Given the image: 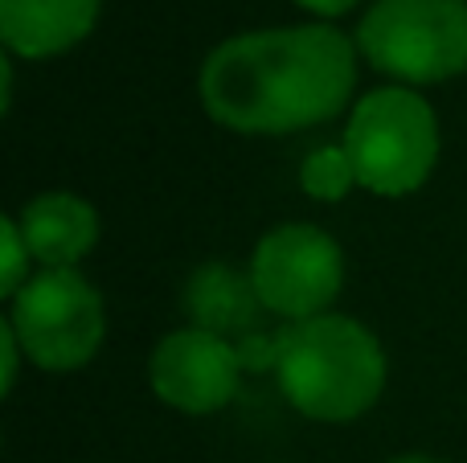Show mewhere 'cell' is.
Instances as JSON below:
<instances>
[{"instance_id":"4","label":"cell","mask_w":467,"mask_h":463,"mask_svg":"<svg viewBox=\"0 0 467 463\" xmlns=\"http://www.w3.org/2000/svg\"><path fill=\"white\" fill-rule=\"evenodd\" d=\"M357 41L394 78L443 82L467 70V0H378Z\"/></svg>"},{"instance_id":"1","label":"cell","mask_w":467,"mask_h":463,"mask_svg":"<svg viewBox=\"0 0 467 463\" xmlns=\"http://www.w3.org/2000/svg\"><path fill=\"white\" fill-rule=\"evenodd\" d=\"M357 66L345 33L328 25L263 29L210 54L202 98L234 131H291L345 107Z\"/></svg>"},{"instance_id":"16","label":"cell","mask_w":467,"mask_h":463,"mask_svg":"<svg viewBox=\"0 0 467 463\" xmlns=\"http://www.w3.org/2000/svg\"><path fill=\"white\" fill-rule=\"evenodd\" d=\"M394 463H439V459H427V456H402V459H394Z\"/></svg>"},{"instance_id":"7","label":"cell","mask_w":467,"mask_h":463,"mask_svg":"<svg viewBox=\"0 0 467 463\" xmlns=\"http://www.w3.org/2000/svg\"><path fill=\"white\" fill-rule=\"evenodd\" d=\"M238 349L205 328H181L164 336L152 353L156 394L189 415H210L226 406L238 390Z\"/></svg>"},{"instance_id":"3","label":"cell","mask_w":467,"mask_h":463,"mask_svg":"<svg viewBox=\"0 0 467 463\" xmlns=\"http://www.w3.org/2000/svg\"><path fill=\"white\" fill-rule=\"evenodd\" d=\"M357 180L381 197H402L431 177L439 156L435 111L410 90H373L361 98L345 131Z\"/></svg>"},{"instance_id":"15","label":"cell","mask_w":467,"mask_h":463,"mask_svg":"<svg viewBox=\"0 0 467 463\" xmlns=\"http://www.w3.org/2000/svg\"><path fill=\"white\" fill-rule=\"evenodd\" d=\"M296 5L312 8V13H320V16H337V13H348L357 0H296Z\"/></svg>"},{"instance_id":"11","label":"cell","mask_w":467,"mask_h":463,"mask_svg":"<svg viewBox=\"0 0 467 463\" xmlns=\"http://www.w3.org/2000/svg\"><path fill=\"white\" fill-rule=\"evenodd\" d=\"M353 180H357V169L345 148H316V152L307 156L304 172H299L304 193L316 197V201H340V197L353 189Z\"/></svg>"},{"instance_id":"13","label":"cell","mask_w":467,"mask_h":463,"mask_svg":"<svg viewBox=\"0 0 467 463\" xmlns=\"http://www.w3.org/2000/svg\"><path fill=\"white\" fill-rule=\"evenodd\" d=\"M238 365H246V369L279 365V336L246 333V336H242V345H238Z\"/></svg>"},{"instance_id":"14","label":"cell","mask_w":467,"mask_h":463,"mask_svg":"<svg viewBox=\"0 0 467 463\" xmlns=\"http://www.w3.org/2000/svg\"><path fill=\"white\" fill-rule=\"evenodd\" d=\"M16 333H13V324H5L0 328V353H5V390L13 386V374H16Z\"/></svg>"},{"instance_id":"9","label":"cell","mask_w":467,"mask_h":463,"mask_svg":"<svg viewBox=\"0 0 467 463\" xmlns=\"http://www.w3.org/2000/svg\"><path fill=\"white\" fill-rule=\"evenodd\" d=\"M16 226L29 242V254L46 267H70L99 238L95 210L70 193H46L37 201H29Z\"/></svg>"},{"instance_id":"6","label":"cell","mask_w":467,"mask_h":463,"mask_svg":"<svg viewBox=\"0 0 467 463\" xmlns=\"http://www.w3.org/2000/svg\"><path fill=\"white\" fill-rule=\"evenodd\" d=\"M250 279L263 308L291 320L324 316L340 292V251L316 226H279L258 242Z\"/></svg>"},{"instance_id":"2","label":"cell","mask_w":467,"mask_h":463,"mask_svg":"<svg viewBox=\"0 0 467 463\" xmlns=\"http://www.w3.org/2000/svg\"><path fill=\"white\" fill-rule=\"evenodd\" d=\"M275 369L291 406L324 423L369 410L386 382L378 341L348 316H312L283 328Z\"/></svg>"},{"instance_id":"8","label":"cell","mask_w":467,"mask_h":463,"mask_svg":"<svg viewBox=\"0 0 467 463\" xmlns=\"http://www.w3.org/2000/svg\"><path fill=\"white\" fill-rule=\"evenodd\" d=\"M99 0H0V37L25 57H49L90 33Z\"/></svg>"},{"instance_id":"12","label":"cell","mask_w":467,"mask_h":463,"mask_svg":"<svg viewBox=\"0 0 467 463\" xmlns=\"http://www.w3.org/2000/svg\"><path fill=\"white\" fill-rule=\"evenodd\" d=\"M0 242H5V262H0V287L5 295H16L25 287V267H29V242H25L16 221H0Z\"/></svg>"},{"instance_id":"10","label":"cell","mask_w":467,"mask_h":463,"mask_svg":"<svg viewBox=\"0 0 467 463\" xmlns=\"http://www.w3.org/2000/svg\"><path fill=\"white\" fill-rule=\"evenodd\" d=\"M258 292H254V279L238 275V271L222 267V262H213V267L197 271L193 279H189V295H185V308L189 316L197 320V328H205V333H238V328H250V320H254V308H258Z\"/></svg>"},{"instance_id":"5","label":"cell","mask_w":467,"mask_h":463,"mask_svg":"<svg viewBox=\"0 0 467 463\" xmlns=\"http://www.w3.org/2000/svg\"><path fill=\"white\" fill-rule=\"evenodd\" d=\"M13 333L41 369H78L103 341V304L70 267H46L16 292Z\"/></svg>"}]
</instances>
